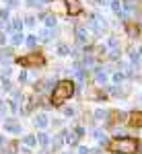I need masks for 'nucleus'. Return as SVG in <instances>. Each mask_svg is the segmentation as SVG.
<instances>
[{
    "mask_svg": "<svg viewBox=\"0 0 142 154\" xmlns=\"http://www.w3.org/2000/svg\"><path fill=\"white\" fill-rule=\"evenodd\" d=\"M60 146H62V138H56V140H54V148H56V150H58Z\"/></svg>",
    "mask_w": 142,
    "mask_h": 154,
    "instance_id": "18",
    "label": "nucleus"
},
{
    "mask_svg": "<svg viewBox=\"0 0 142 154\" xmlns=\"http://www.w3.org/2000/svg\"><path fill=\"white\" fill-rule=\"evenodd\" d=\"M113 80H115V82H121V80H124V74H113Z\"/></svg>",
    "mask_w": 142,
    "mask_h": 154,
    "instance_id": "17",
    "label": "nucleus"
},
{
    "mask_svg": "<svg viewBox=\"0 0 142 154\" xmlns=\"http://www.w3.org/2000/svg\"><path fill=\"white\" fill-rule=\"evenodd\" d=\"M27 43H29V48H35L37 39H35V37H33V35H31V37H29V39H27Z\"/></svg>",
    "mask_w": 142,
    "mask_h": 154,
    "instance_id": "15",
    "label": "nucleus"
},
{
    "mask_svg": "<svg viewBox=\"0 0 142 154\" xmlns=\"http://www.w3.org/2000/svg\"><path fill=\"white\" fill-rule=\"evenodd\" d=\"M21 27H23V23H21V21H14V23H12V29H17V31H19Z\"/></svg>",
    "mask_w": 142,
    "mask_h": 154,
    "instance_id": "19",
    "label": "nucleus"
},
{
    "mask_svg": "<svg viewBox=\"0 0 142 154\" xmlns=\"http://www.w3.org/2000/svg\"><path fill=\"white\" fill-rule=\"evenodd\" d=\"M60 54L66 56V54H68V48H66V45H60Z\"/></svg>",
    "mask_w": 142,
    "mask_h": 154,
    "instance_id": "21",
    "label": "nucleus"
},
{
    "mask_svg": "<svg viewBox=\"0 0 142 154\" xmlns=\"http://www.w3.org/2000/svg\"><path fill=\"white\" fill-rule=\"evenodd\" d=\"M78 152H80V154H89V150H87V148H80Z\"/></svg>",
    "mask_w": 142,
    "mask_h": 154,
    "instance_id": "23",
    "label": "nucleus"
},
{
    "mask_svg": "<svg viewBox=\"0 0 142 154\" xmlns=\"http://www.w3.org/2000/svg\"><path fill=\"white\" fill-rule=\"evenodd\" d=\"M128 123H130L132 128H142V111H132Z\"/></svg>",
    "mask_w": 142,
    "mask_h": 154,
    "instance_id": "5",
    "label": "nucleus"
},
{
    "mask_svg": "<svg viewBox=\"0 0 142 154\" xmlns=\"http://www.w3.org/2000/svg\"><path fill=\"white\" fill-rule=\"evenodd\" d=\"M39 142H41V144H47V136H46V134H39Z\"/></svg>",
    "mask_w": 142,
    "mask_h": 154,
    "instance_id": "20",
    "label": "nucleus"
},
{
    "mask_svg": "<svg viewBox=\"0 0 142 154\" xmlns=\"http://www.w3.org/2000/svg\"><path fill=\"white\" fill-rule=\"evenodd\" d=\"M2 27H4V21H2V19H0V29H2Z\"/></svg>",
    "mask_w": 142,
    "mask_h": 154,
    "instance_id": "25",
    "label": "nucleus"
},
{
    "mask_svg": "<svg viewBox=\"0 0 142 154\" xmlns=\"http://www.w3.org/2000/svg\"><path fill=\"white\" fill-rule=\"evenodd\" d=\"M6 17H8V12H6V11H0V19H6Z\"/></svg>",
    "mask_w": 142,
    "mask_h": 154,
    "instance_id": "22",
    "label": "nucleus"
},
{
    "mask_svg": "<svg viewBox=\"0 0 142 154\" xmlns=\"http://www.w3.org/2000/svg\"><path fill=\"white\" fill-rule=\"evenodd\" d=\"M64 2H66V8H68V14L70 17H76V14L83 12V4L78 0H64Z\"/></svg>",
    "mask_w": 142,
    "mask_h": 154,
    "instance_id": "4",
    "label": "nucleus"
},
{
    "mask_svg": "<svg viewBox=\"0 0 142 154\" xmlns=\"http://www.w3.org/2000/svg\"><path fill=\"white\" fill-rule=\"evenodd\" d=\"M46 19H47V25H49V27H52V25H56V17H52V14H47Z\"/></svg>",
    "mask_w": 142,
    "mask_h": 154,
    "instance_id": "16",
    "label": "nucleus"
},
{
    "mask_svg": "<svg viewBox=\"0 0 142 154\" xmlns=\"http://www.w3.org/2000/svg\"><path fill=\"white\" fill-rule=\"evenodd\" d=\"M4 39H6V37H4L2 33H0V43H4Z\"/></svg>",
    "mask_w": 142,
    "mask_h": 154,
    "instance_id": "24",
    "label": "nucleus"
},
{
    "mask_svg": "<svg viewBox=\"0 0 142 154\" xmlns=\"http://www.w3.org/2000/svg\"><path fill=\"white\" fill-rule=\"evenodd\" d=\"M72 95H74V82L72 80H60L54 86V93H52V105L54 107L64 105Z\"/></svg>",
    "mask_w": 142,
    "mask_h": 154,
    "instance_id": "2",
    "label": "nucleus"
},
{
    "mask_svg": "<svg viewBox=\"0 0 142 154\" xmlns=\"http://www.w3.org/2000/svg\"><path fill=\"white\" fill-rule=\"evenodd\" d=\"M97 80H99V82H105L107 74H105V72H97Z\"/></svg>",
    "mask_w": 142,
    "mask_h": 154,
    "instance_id": "13",
    "label": "nucleus"
},
{
    "mask_svg": "<svg viewBox=\"0 0 142 154\" xmlns=\"http://www.w3.org/2000/svg\"><path fill=\"white\" fill-rule=\"evenodd\" d=\"M12 43H14V45L23 43V35H21V33H14V35H12Z\"/></svg>",
    "mask_w": 142,
    "mask_h": 154,
    "instance_id": "10",
    "label": "nucleus"
},
{
    "mask_svg": "<svg viewBox=\"0 0 142 154\" xmlns=\"http://www.w3.org/2000/svg\"><path fill=\"white\" fill-rule=\"evenodd\" d=\"M35 123L39 125V128H46V125H47V117H46V115H37Z\"/></svg>",
    "mask_w": 142,
    "mask_h": 154,
    "instance_id": "9",
    "label": "nucleus"
},
{
    "mask_svg": "<svg viewBox=\"0 0 142 154\" xmlns=\"http://www.w3.org/2000/svg\"><path fill=\"white\" fill-rule=\"evenodd\" d=\"M126 31H128V35H130V37L138 35V27H136V25H132V23H126Z\"/></svg>",
    "mask_w": 142,
    "mask_h": 154,
    "instance_id": "7",
    "label": "nucleus"
},
{
    "mask_svg": "<svg viewBox=\"0 0 142 154\" xmlns=\"http://www.w3.org/2000/svg\"><path fill=\"white\" fill-rule=\"evenodd\" d=\"M95 117L103 119V117H107V113H105V111H101V109H97V111H95Z\"/></svg>",
    "mask_w": 142,
    "mask_h": 154,
    "instance_id": "14",
    "label": "nucleus"
},
{
    "mask_svg": "<svg viewBox=\"0 0 142 154\" xmlns=\"http://www.w3.org/2000/svg\"><path fill=\"white\" fill-rule=\"evenodd\" d=\"M25 144H27V146H35L37 140L33 138V136H25Z\"/></svg>",
    "mask_w": 142,
    "mask_h": 154,
    "instance_id": "11",
    "label": "nucleus"
},
{
    "mask_svg": "<svg viewBox=\"0 0 142 154\" xmlns=\"http://www.w3.org/2000/svg\"><path fill=\"white\" fill-rule=\"evenodd\" d=\"M107 148H109V152H115V154H136L140 144H138V140H134L130 136H124V138L111 140L107 144Z\"/></svg>",
    "mask_w": 142,
    "mask_h": 154,
    "instance_id": "1",
    "label": "nucleus"
},
{
    "mask_svg": "<svg viewBox=\"0 0 142 154\" xmlns=\"http://www.w3.org/2000/svg\"><path fill=\"white\" fill-rule=\"evenodd\" d=\"M76 140H78V134H68V138H66L68 144H76Z\"/></svg>",
    "mask_w": 142,
    "mask_h": 154,
    "instance_id": "12",
    "label": "nucleus"
},
{
    "mask_svg": "<svg viewBox=\"0 0 142 154\" xmlns=\"http://www.w3.org/2000/svg\"><path fill=\"white\" fill-rule=\"evenodd\" d=\"M4 130H8V131H21V125H19V123H17V121H6V123H4Z\"/></svg>",
    "mask_w": 142,
    "mask_h": 154,
    "instance_id": "6",
    "label": "nucleus"
},
{
    "mask_svg": "<svg viewBox=\"0 0 142 154\" xmlns=\"http://www.w3.org/2000/svg\"><path fill=\"white\" fill-rule=\"evenodd\" d=\"M76 39H78L80 43L87 39V31H84V27H76Z\"/></svg>",
    "mask_w": 142,
    "mask_h": 154,
    "instance_id": "8",
    "label": "nucleus"
},
{
    "mask_svg": "<svg viewBox=\"0 0 142 154\" xmlns=\"http://www.w3.org/2000/svg\"><path fill=\"white\" fill-rule=\"evenodd\" d=\"M17 64H19L21 68H37V66H43V64H46V58H43L39 51H33V54H29V56L17 58Z\"/></svg>",
    "mask_w": 142,
    "mask_h": 154,
    "instance_id": "3",
    "label": "nucleus"
}]
</instances>
